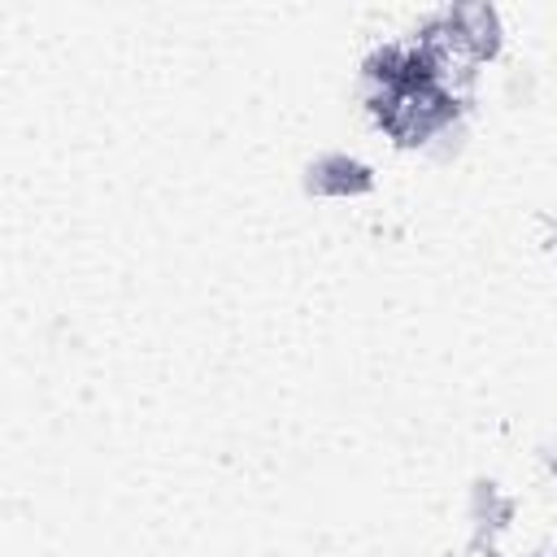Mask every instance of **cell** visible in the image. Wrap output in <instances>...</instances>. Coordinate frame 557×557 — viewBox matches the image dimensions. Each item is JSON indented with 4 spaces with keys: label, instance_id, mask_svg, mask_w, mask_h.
Returning a JSON list of instances; mask_svg holds the SVG:
<instances>
[{
    "label": "cell",
    "instance_id": "6da1fadb",
    "mask_svg": "<svg viewBox=\"0 0 557 557\" xmlns=\"http://www.w3.org/2000/svg\"><path fill=\"white\" fill-rule=\"evenodd\" d=\"M379 122L400 139V144H422L426 135H435L448 117H453V96L440 91L435 83H418V87H387L374 100Z\"/></svg>",
    "mask_w": 557,
    "mask_h": 557
},
{
    "label": "cell",
    "instance_id": "7a4b0ae2",
    "mask_svg": "<svg viewBox=\"0 0 557 557\" xmlns=\"http://www.w3.org/2000/svg\"><path fill=\"white\" fill-rule=\"evenodd\" d=\"M313 187L318 191H335V196H348V191H366L370 187V170L348 161V157H331L313 170Z\"/></svg>",
    "mask_w": 557,
    "mask_h": 557
}]
</instances>
